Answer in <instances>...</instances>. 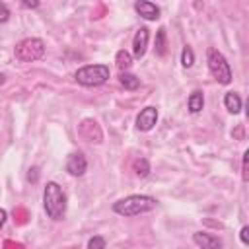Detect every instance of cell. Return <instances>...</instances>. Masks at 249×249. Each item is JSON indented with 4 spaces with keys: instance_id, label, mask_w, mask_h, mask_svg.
I'll return each mask as SVG.
<instances>
[{
    "instance_id": "obj_1",
    "label": "cell",
    "mask_w": 249,
    "mask_h": 249,
    "mask_svg": "<svg viewBox=\"0 0 249 249\" xmlns=\"http://www.w3.org/2000/svg\"><path fill=\"white\" fill-rule=\"evenodd\" d=\"M43 204H45V212L51 220L60 222L66 214V195L62 191V187L54 181H49L45 185L43 191Z\"/></svg>"
},
{
    "instance_id": "obj_2",
    "label": "cell",
    "mask_w": 249,
    "mask_h": 249,
    "mask_svg": "<svg viewBox=\"0 0 249 249\" xmlns=\"http://www.w3.org/2000/svg\"><path fill=\"white\" fill-rule=\"evenodd\" d=\"M158 206V200L154 196H148V195H130V196H124L121 200H117L113 204V210L121 216H138V214H144V212H150Z\"/></svg>"
},
{
    "instance_id": "obj_3",
    "label": "cell",
    "mask_w": 249,
    "mask_h": 249,
    "mask_svg": "<svg viewBox=\"0 0 249 249\" xmlns=\"http://www.w3.org/2000/svg\"><path fill=\"white\" fill-rule=\"evenodd\" d=\"M206 62H208V70L214 76V80L218 84H230L231 82V68L226 60V56L218 51V49H208L206 53Z\"/></svg>"
},
{
    "instance_id": "obj_4",
    "label": "cell",
    "mask_w": 249,
    "mask_h": 249,
    "mask_svg": "<svg viewBox=\"0 0 249 249\" xmlns=\"http://www.w3.org/2000/svg\"><path fill=\"white\" fill-rule=\"evenodd\" d=\"M109 80V66L107 64H88L76 72V82L82 86H101Z\"/></svg>"
},
{
    "instance_id": "obj_5",
    "label": "cell",
    "mask_w": 249,
    "mask_h": 249,
    "mask_svg": "<svg viewBox=\"0 0 249 249\" xmlns=\"http://www.w3.org/2000/svg\"><path fill=\"white\" fill-rule=\"evenodd\" d=\"M14 54L18 60L21 62H33V60H39L43 54H45V43L37 37H29V39H23L16 45L14 49Z\"/></svg>"
},
{
    "instance_id": "obj_6",
    "label": "cell",
    "mask_w": 249,
    "mask_h": 249,
    "mask_svg": "<svg viewBox=\"0 0 249 249\" xmlns=\"http://www.w3.org/2000/svg\"><path fill=\"white\" fill-rule=\"evenodd\" d=\"M156 123H158V109L152 107V105L150 107H144L138 113V117H136V128L142 130V132L152 130L156 126Z\"/></svg>"
},
{
    "instance_id": "obj_7",
    "label": "cell",
    "mask_w": 249,
    "mask_h": 249,
    "mask_svg": "<svg viewBox=\"0 0 249 249\" xmlns=\"http://www.w3.org/2000/svg\"><path fill=\"white\" fill-rule=\"evenodd\" d=\"M86 169H88V160H86V156L82 152H74V154L68 156V160H66V171L70 175L82 177L86 173Z\"/></svg>"
},
{
    "instance_id": "obj_8",
    "label": "cell",
    "mask_w": 249,
    "mask_h": 249,
    "mask_svg": "<svg viewBox=\"0 0 249 249\" xmlns=\"http://www.w3.org/2000/svg\"><path fill=\"white\" fill-rule=\"evenodd\" d=\"M78 132H80V136H82L84 140H88V142H101V138H103L101 128H99V124H97L93 119L82 121Z\"/></svg>"
},
{
    "instance_id": "obj_9",
    "label": "cell",
    "mask_w": 249,
    "mask_h": 249,
    "mask_svg": "<svg viewBox=\"0 0 249 249\" xmlns=\"http://www.w3.org/2000/svg\"><path fill=\"white\" fill-rule=\"evenodd\" d=\"M148 41H150V29H148V27H140V29L134 33V39H132V54H134L136 58H142V56L146 54Z\"/></svg>"
},
{
    "instance_id": "obj_10",
    "label": "cell",
    "mask_w": 249,
    "mask_h": 249,
    "mask_svg": "<svg viewBox=\"0 0 249 249\" xmlns=\"http://www.w3.org/2000/svg\"><path fill=\"white\" fill-rule=\"evenodd\" d=\"M193 241L200 249H222V239L212 233H206V231H195Z\"/></svg>"
},
{
    "instance_id": "obj_11",
    "label": "cell",
    "mask_w": 249,
    "mask_h": 249,
    "mask_svg": "<svg viewBox=\"0 0 249 249\" xmlns=\"http://www.w3.org/2000/svg\"><path fill=\"white\" fill-rule=\"evenodd\" d=\"M134 10L140 18L148 19V21H156L160 18V8L154 4V2H148V0H140L134 4Z\"/></svg>"
},
{
    "instance_id": "obj_12",
    "label": "cell",
    "mask_w": 249,
    "mask_h": 249,
    "mask_svg": "<svg viewBox=\"0 0 249 249\" xmlns=\"http://www.w3.org/2000/svg\"><path fill=\"white\" fill-rule=\"evenodd\" d=\"M187 105H189V111H191L193 115L200 113V111H202V107H204V93H202L200 89H195V91L189 95Z\"/></svg>"
},
{
    "instance_id": "obj_13",
    "label": "cell",
    "mask_w": 249,
    "mask_h": 249,
    "mask_svg": "<svg viewBox=\"0 0 249 249\" xmlns=\"http://www.w3.org/2000/svg\"><path fill=\"white\" fill-rule=\"evenodd\" d=\"M224 105H226V109H228L230 113L237 115V113L241 111V97H239L235 91H228V93L224 95Z\"/></svg>"
},
{
    "instance_id": "obj_14",
    "label": "cell",
    "mask_w": 249,
    "mask_h": 249,
    "mask_svg": "<svg viewBox=\"0 0 249 249\" xmlns=\"http://www.w3.org/2000/svg\"><path fill=\"white\" fill-rule=\"evenodd\" d=\"M119 82H121V86H124V89H128V91L140 88V78L134 76V74H128V72H121Z\"/></svg>"
},
{
    "instance_id": "obj_15",
    "label": "cell",
    "mask_w": 249,
    "mask_h": 249,
    "mask_svg": "<svg viewBox=\"0 0 249 249\" xmlns=\"http://www.w3.org/2000/svg\"><path fill=\"white\" fill-rule=\"evenodd\" d=\"M115 64L121 72H126L130 66H132V54L128 51H119L117 56H115Z\"/></svg>"
},
{
    "instance_id": "obj_16",
    "label": "cell",
    "mask_w": 249,
    "mask_h": 249,
    "mask_svg": "<svg viewBox=\"0 0 249 249\" xmlns=\"http://www.w3.org/2000/svg\"><path fill=\"white\" fill-rule=\"evenodd\" d=\"M132 169H134V173H136L138 177H146V175L150 173V163H148L146 158H138V160H134Z\"/></svg>"
},
{
    "instance_id": "obj_17",
    "label": "cell",
    "mask_w": 249,
    "mask_h": 249,
    "mask_svg": "<svg viewBox=\"0 0 249 249\" xmlns=\"http://www.w3.org/2000/svg\"><path fill=\"white\" fill-rule=\"evenodd\" d=\"M156 54L158 56L165 54V29L163 27H160L156 33Z\"/></svg>"
},
{
    "instance_id": "obj_18",
    "label": "cell",
    "mask_w": 249,
    "mask_h": 249,
    "mask_svg": "<svg viewBox=\"0 0 249 249\" xmlns=\"http://www.w3.org/2000/svg\"><path fill=\"white\" fill-rule=\"evenodd\" d=\"M181 64L185 68H191L195 64V53H193L191 47H183V51H181Z\"/></svg>"
},
{
    "instance_id": "obj_19",
    "label": "cell",
    "mask_w": 249,
    "mask_h": 249,
    "mask_svg": "<svg viewBox=\"0 0 249 249\" xmlns=\"http://www.w3.org/2000/svg\"><path fill=\"white\" fill-rule=\"evenodd\" d=\"M88 249H105V239L101 235H93L88 241Z\"/></svg>"
},
{
    "instance_id": "obj_20",
    "label": "cell",
    "mask_w": 249,
    "mask_h": 249,
    "mask_svg": "<svg viewBox=\"0 0 249 249\" xmlns=\"http://www.w3.org/2000/svg\"><path fill=\"white\" fill-rule=\"evenodd\" d=\"M8 19H10V8L4 2H0V23H6Z\"/></svg>"
},
{
    "instance_id": "obj_21",
    "label": "cell",
    "mask_w": 249,
    "mask_h": 249,
    "mask_svg": "<svg viewBox=\"0 0 249 249\" xmlns=\"http://www.w3.org/2000/svg\"><path fill=\"white\" fill-rule=\"evenodd\" d=\"M247 233H249V228H247V226H243V228H241V231H239V237H241V243H245V245L249 243V235H247Z\"/></svg>"
},
{
    "instance_id": "obj_22",
    "label": "cell",
    "mask_w": 249,
    "mask_h": 249,
    "mask_svg": "<svg viewBox=\"0 0 249 249\" xmlns=\"http://www.w3.org/2000/svg\"><path fill=\"white\" fill-rule=\"evenodd\" d=\"M247 156H249V152H245L243 154V181H247Z\"/></svg>"
},
{
    "instance_id": "obj_23",
    "label": "cell",
    "mask_w": 249,
    "mask_h": 249,
    "mask_svg": "<svg viewBox=\"0 0 249 249\" xmlns=\"http://www.w3.org/2000/svg\"><path fill=\"white\" fill-rule=\"evenodd\" d=\"M6 218H8V214H6V210H4V208H0V230H2V226L6 224Z\"/></svg>"
},
{
    "instance_id": "obj_24",
    "label": "cell",
    "mask_w": 249,
    "mask_h": 249,
    "mask_svg": "<svg viewBox=\"0 0 249 249\" xmlns=\"http://www.w3.org/2000/svg\"><path fill=\"white\" fill-rule=\"evenodd\" d=\"M27 179H29V181H31V179H33V181H37V167L29 169V175H27Z\"/></svg>"
},
{
    "instance_id": "obj_25",
    "label": "cell",
    "mask_w": 249,
    "mask_h": 249,
    "mask_svg": "<svg viewBox=\"0 0 249 249\" xmlns=\"http://www.w3.org/2000/svg\"><path fill=\"white\" fill-rule=\"evenodd\" d=\"M23 6H25V8H37L39 2H23Z\"/></svg>"
},
{
    "instance_id": "obj_26",
    "label": "cell",
    "mask_w": 249,
    "mask_h": 249,
    "mask_svg": "<svg viewBox=\"0 0 249 249\" xmlns=\"http://www.w3.org/2000/svg\"><path fill=\"white\" fill-rule=\"evenodd\" d=\"M4 82H6V76H4V74H2V72H0V86H2V84H4Z\"/></svg>"
},
{
    "instance_id": "obj_27",
    "label": "cell",
    "mask_w": 249,
    "mask_h": 249,
    "mask_svg": "<svg viewBox=\"0 0 249 249\" xmlns=\"http://www.w3.org/2000/svg\"><path fill=\"white\" fill-rule=\"evenodd\" d=\"M70 249H76V247H70Z\"/></svg>"
}]
</instances>
